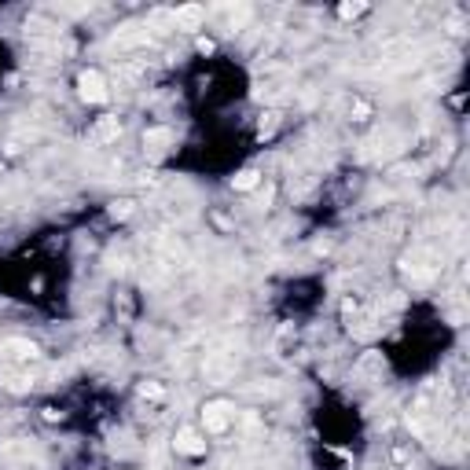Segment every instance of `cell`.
<instances>
[{
	"label": "cell",
	"mask_w": 470,
	"mask_h": 470,
	"mask_svg": "<svg viewBox=\"0 0 470 470\" xmlns=\"http://www.w3.org/2000/svg\"><path fill=\"white\" fill-rule=\"evenodd\" d=\"M177 452H180V455H202V452H206V441L199 437V430L180 426V430H177Z\"/></svg>",
	"instance_id": "obj_3"
},
{
	"label": "cell",
	"mask_w": 470,
	"mask_h": 470,
	"mask_svg": "<svg viewBox=\"0 0 470 470\" xmlns=\"http://www.w3.org/2000/svg\"><path fill=\"white\" fill-rule=\"evenodd\" d=\"M195 48H199L202 56H210V51H213V41H210V37H199V44H195Z\"/></svg>",
	"instance_id": "obj_12"
},
{
	"label": "cell",
	"mask_w": 470,
	"mask_h": 470,
	"mask_svg": "<svg viewBox=\"0 0 470 470\" xmlns=\"http://www.w3.org/2000/svg\"><path fill=\"white\" fill-rule=\"evenodd\" d=\"M44 419H48V423H59V419H63V412H56V408H44Z\"/></svg>",
	"instance_id": "obj_13"
},
{
	"label": "cell",
	"mask_w": 470,
	"mask_h": 470,
	"mask_svg": "<svg viewBox=\"0 0 470 470\" xmlns=\"http://www.w3.org/2000/svg\"><path fill=\"white\" fill-rule=\"evenodd\" d=\"M235 419V412H232V404L228 400H210L202 408V423H206V434H225V430L232 426Z\"/></svg>",
	"instance_id": "obj_1"
},
{
	"label": "cell",
	"mask_w": 470,
	"mask_h": 470,
	"mask_svg": "<svg viewBox=\"0 0 470 470\" xmlns=\"http://www.w3.org/2000/svg\"><path fill=\"white\" fill-rule=\"evenodd\" d=\"M111 217H114V220L133 217V202H129V199H122V202H111Z\"/></svg>",
	"instance_id": "obj_10"
},
{
	"label": "cell",
	"mask_w": 470,
	"mask_h": 470,
	"mask_svg": "<svg viewBox=\"0 0 470 470\" xmlns=\"http://www.w3.org/2000/svg\"><path fill=\"white\" fill-rule=\"evenodd\" d=\"M122 136V125H118V118H99L96 129H92V140L96 143H114Z\"/></svg>",
	"instance_id": "obj_6"
},
{
	"label": "cell",
	"mask_w": 470,
	"mask_h": 470,
	"mask_svg": "<svg viewBox=\"0 0 470 470\" xmlns=\"http://www.w3.org/2000/svg\"><path fill=\"white\" fill-rule=\"evenodd\" d=\"M257 184H261V173H257V169H243V173L232 180L235 191H250V188H257Z\"/></svg>",
	"instance_id": "obj_8"
},
{
	"label": "cell",
	"mask_w": 470,
	"mask_h": 470,
	"mask_svg": "<svg viewBox=\"0 0 470 470\" xmlns=\"http://www.w3.org/2000/svg\"><path fill=\"white\" fill-rule=\"evenodd\" d=\"M364 11H368V4H342V8H338V15H342V19H357V15H364Z\"/></svg>",
	"instance_id": "obj_11"
},
{
	"label": "cell",
	"mask_w": 470,
	"mask_h": 470,
	"mask_svg": "<svg viewBox=\"0 0 470 470\" xmlns=\"http://www.w3.org/2000/svg\"><path fill=\"white\" fill-rule=\"evenodd\" d=\"M202 19H206V8H202V4H184V8L173 11V22L184 26V30H195V26H199Z\"/></svg>",
	"instance_id": "obj_5"
},
{
	"label": "cell",
	"mask_w": 470,
	"mask_h": 470,
	"mask_svg": "<svg viewBox=\"0 0 470 470\" xmlns=\"http://www.w3.org/2000/svg\"><path fill=\"white\" fill-rule=\"evenodd\" d=\"M140 397H143V400H162V397H165V386H159V382H143V386H140Z\"/></svg>",
	"instance_id": "obj_9"
},
{
	"label": "cell",
	"mask_w": 470,
	"mask_h": 470,
	"mask_svg": "<svg viewBox=\"0 0 470 470\" xmlns=\"http://www.w3.org/2000/svg\"><path fill=\"white\" fill-rule=\"evenodd\" d=\"M4 349H11V352H15V357H22V360H37V357H41V349H37L33 342H19V338L4 342Z\"/></svg>",
	"instance_id": "obj_7"
},
{
	"label": "cell",
	"mask_w": 470,
	"mask_h": 470,
	"mask_svg": "<svg viewBox=\"0 0 470 470\" xmlns=\"http://www.w3.org/2000/svg\"><path fill=\"white\" fill-rule=\"evenodd\" d=\"M173 143V129H165V125H154L143 133V147H147L151 154H165V147Z\"/></svg>",
	"instance_id": "obj_4"
},
{
	"label": "cell",
	"mask_w": 470,
	"mask_h": 470,
	"mask_svg": "<svg viewBox=\"0 0 470 470\" xmlns=\"http://www.w3.org/2000/svg\"><path fill=\"white\" fill-rule=\"evenodd\" d=\"M77 92H81L85 103H103L107 99V81H103L99 70H85L77 77Z\"/></svg>",
	"instance_id": "obj_2"
}]
</instances>
